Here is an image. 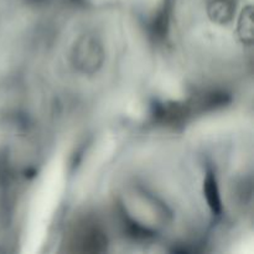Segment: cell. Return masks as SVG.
Segmentation results:
<instances>
[{
    "mask_svg": "<svg viewBox=\"0 0 254 254\" xmlns=\"http://www.w3.org/2000/svg\"><path fill=\"white\" fill-rule=\"evenodd\" d=\"M236 0H208L207 11L212 21L226 24L235 15Z\"/></svg>",
    "mask_w": 254,
    "mask_h": 254,
    "instance_id": "277c9868",
    "label": "cell"
},
{
    "mask_svg": "<svg viewBox=\"0 0 254 254\" xmlns=\"http://www.w3.org/2000/svg\"><path fill=\"white\" fill-rule=\"evenodd\" d=\"M154 118L166 124H178L185 119L189 114L186 104L180 103H160L153 107Z\"/></svg>",
    "mask_w": 254,
    "mask_h": 254,
    "instance_id": "7a4b0ae2",
    "label": "cell"
},
{
    "mask_svg": "<svg viewBox=\"0 0 254 254\" xmlns=\"http://www.w3.org/2000/svg\"><path fill=\"white\" fill-rule=\"evenodd\" d=\"M230 96L225 92H211V93L206 94L203 101L201 102V106L205 109L221 108L230 103Z\"/></svg>",
    "mask_w": 254,
    "mask_h": 254,
    "instance_id": "ba28073f",
    "label": "cell"
},
{
    "mask_svg": "<svg viewBox=\"0 0 254 254\" xmlns=\"http://www.w3.org/2000/svg\"><path fill=\"white\" fill-rule=\"evenodd\" d=\"M169 19H170V4H169V0H165L151 24V32L155 39L165 37L166 32H168Z\"/></svg>",
    "mask_w": 254,
    "mask_h": 254,
    "instance_id": "8992f818",
    "label": "cell"
},
{
    "mask_svg": "<svg viewBox=\"0 0 254 254\" xmlns=\"http://www.w3.org/2000/svg\"><path fill=\"white\" fill-rule=\"evenodd\" d=\"M238 31H240L241 39L245 42L253 41V10L252 6H247L241 15L240 24H238Z\"/></svg>",
    "mask_w": 254,
    "mask_h": 254,
    "instance_id": "52a82bcc",
    "label": "cell"
},
{
    "mask_svg": "<svg viewBox=\"0 0 254 254\" xmlns=\"http://www.w3.org/2000/svg\"><path fill=\"white\" fill-rule=\"evenodd\" d=\"M203 190H205V196L207 198V202L210 205L211 210L213 213L220 215L222 212V206H221L220 192H218L217 181H216L215 175L212 173H208L206 176L205 184H203Z\"/></svg>",
    "mask_w": 254,
    "mask_h": 254,
    "instance_id": "5b68a950",
    "label": "cell"
},
{
    "mask_svg": "<svg viewBox=\"0 0 254 254\" xmlns=\"http://www.w3.org/2000/svg\"><path fill=\"white\" fill-rule=\"evenodd\" d=\"M73 1H77V0H73Z\"/></svg>",
    "mask_w": 254,
    "mask_h": 254,
    "instance_id": "9c48e42d",
    "label": "cell"
},
{
    "mask_svg": "<svg viewBox=\"0 0 254 254\" xmlns=\"http://www.w3.org/2000/svg\"><path fill=\"white\" fill-rule=\"evenodd\" d=\"M77 242L81 246L79 251L82 252H103L107 247L106 236L97 227L83 228Z\"/></svg>",
    "mask_w": 254,
    "mask_h": 254,
    "instance_id": "3957f363",
    "label": "cell"
},
{
    "mask_svg": "<svg viewBox=\"0 0 254 254\" xmlns=\"http://www.w3.org/2000/svg\"><path fill=\"white\" fill-rule=\"evenodd\" d=\"M74 67L83 73H94L103 64V49L98 39L84 35L77 41L73 49Z\"/></svg>",
    "mask_w": 254,
    "mask_h": 254,
    "instance_id": "6da1fadb",
    "label": "cell"
}]
</instances>
